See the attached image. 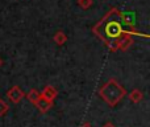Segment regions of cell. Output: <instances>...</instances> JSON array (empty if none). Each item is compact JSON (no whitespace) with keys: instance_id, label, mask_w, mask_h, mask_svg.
<instances>
[{"instance_id":"6da1fadb","label":"cell","mask_w":150,"mask_h":127,"mask_svg":"<svg viewBox=\"0 0 150 127\" xmlns=\"http://www.w3.org/2000/svg\"><path fill=\"white\" fill-rule=\"evenodd\" d=\"M124 13L120 12L117 8H112L98 24H95L92 32L104 42L112 39H117L124 32Z\"/></svg>"},{"instance_id":"7a4b0ae2","label":"cell","mask_w":150,"mask_h":127,"mask_svg":"<svg viewBox=\"0 0 150 127\" xmlns=\"http://www.w3.org/2000/svg\"><path fill=\"white\" fill-rule=\"evenodd\" d=\"M127 94L124 86H121L115 78H111L108 82H105L99 90V97L111 107H115Z\"/></svg>"},{"instance_id":"3957f363","label":"cell","mask_w":150,"mask_h":127,"mask_svg":"<svg viewBox=\"0 0 150 127\" xmlns=\"http://www.w3.org/2000/svg\"><path fill=\"white\" fill-rule=\"evenodd\" d=\"M24 97H25V94H24V91L20 89V86H12V88L7 91V98L9 99L12 103H18Z\"/></svg>"},{"instance_id":"277c9868","label":"cell","mask_w":150,"mask_h":127,"mask_svg":"<svg viewBox=\"0 0 150 127\" xmlns=\"http://www.w3.org/2000/svg\"><path fill=\"white\" fill-rule=\"evenodd\" d=\"M117 44H119V49H121V50H127V49H129V47H132L133 39L127 32V29H124V32L117 37Z\"/></svg>"},{"instance_id":"5b68a950","label":"cell","mask_w":150,"mask_h":127,"mask_svg":"<svg viewBox=\"0 0 150 127\" xmlns=\"http://www.w3.org/2000/svg\"><path fill=\"white\" fill-rule=\"evenodd\" d=\"M36 107L40 110L41 113H47L50 109H52V106H53V102H50V101H47L46 98H44L42 95H40V98L36 101Z\"/></svg>"},{"instance_id":"8992f818","label":"cell","mask_w":150,"mask_h":127,"mask_svg":"<svg viewBox=\"0 0 150 127\" xmlns=\"http://www.w3.org/2000/svg\"><path fill=\"white\" fill-rule=\"evenodd\" d=\"M44 98H46L47 101H50V102H53L55 98H57V95H58V91H57V89H54L53 86H46V88L42 90V94H41Z\"/></svg>"},{"instance_id":"52a82bcc","label":"cell","mask_w":150,"mask_h":127,"mask_svg":"<svg viewBox=\"0 0 150 127\" xmlns=\"http://www.w3.org/2000/svg\"><path fill=\"white\" fill-rule=\"evenodd\" d=\"M142 98H144V94H142V91H140L138 89L132 90L129 94V99L133 102V103H140V102L142 101Z\"/></svg>"},{"instance_id":"ba28073f","label":"cell","mask_w":150,"mask_h":127,"mask_svg":"<svg viewBox=\"0 0 150 127\" xmlns=\"http://www.w3.org/2000/svg\"><path fill=\"white\" fill-rule=\"evenodd\" d=\"M53 40H54V42L57 45H63V44H66V41H67V36H66V33L65 32H62V31H58L57 33L54 34V37H53Z\"/></svg>"},{"instance_id":"9c48e42d","label":"cell","mask_w":150,"mask_h":127,"mask_svg":"<svg viewBox=\"0 0 150 127\" xmlns=\"http://www.w3.org/2000/svg\"><path fill=\"white\" fill-rule=\"evenodd\" d=\"M40 95H41V94L38 93V90H36V89H32V90L29 91V93L26 94L25 97H26V98L29 99V101L32 102V103L34 105V103H36V101H37V99L40 98Z\"/></svg>"},{"instance_id":"30bf717a","label":"cell","mask_w":150,"mask_h":127,"mask_svg":"<svg viewBox=\"0 0 150 127\" xmlns=\"http://www.w3.org/2000/svg\"><path fill=\"white\" fill-rule=\"evenodd\" d=\"M8 110H9L8 103L5 101H3V99H0V117H3V115L7 114Z\"/></svg>"},{"instance_id":"8fae6325","label":"cell","mask_w":150,"mask_h":127,"mask_svg":"<svg viewBox=\"0 0 150 127\" xmlns=\"http://www.w3.org/2000/svg\"><path fill=\"white\" fill-rule=\"evenodd\" d=\"M78 5H79L82 9H87L92 5V0H78Z\"/></svg>"},{"instance_id":"7c38bea8","label":"cell","mask_w":150,"mask_h":127,"mask_svg":"<svg viewBox=\"0 0 150 127\" xmlns=\"http://www.w3.org/2000/svg\"><path fill=\"white\" fill-rule=\"evenodd\" d=\"M103 127H116V126H115V125H112L111 122H108V123H105V125H104Z\"/></svg>"},{"instance_id":"4fadbf2b","label":"cell","mask_w":150,"mask_h":127,"mask_svg":"<svg viewBox=\"0 0 150 127\" xmlns=\"http://www.w3.org/2000/svg\"><path fill=\"white\" fill-rule=\"evenodd\" d=\"M80 127H92V126H91L90 123H83V125L80 126Z\"/></svg>"},{"instance_id":"5bb4252c","label":"cell","mask_w":150,"mask_h":127,"mask_svg":"<svg viewBox=\"0 0 150 127\" xmlns=\"http://www.w3.org/2000/svg\"><path fill=\"white\" fill-rule=\"evenodd\" d=\"M1 65H3V60H1V58H0V66H1Z\"/></svg>"}]
</instances>
